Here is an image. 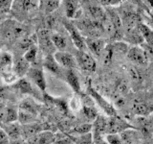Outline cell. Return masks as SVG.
Instances as JSON below:
<instances>
[{
  "label": "cell",
  "instance_id": "6da1fadb",
  "mask_svg": "<svg viewBox=\"0 0 153 144\" xmlns=\"http://www.w3.org/2000/svg\"><path fill=\"white\" fill-rule=\"evenodd\" d=\"M129 129H136L135 127L128 123L126 120L121 118L118 115L115 116H108L107 117V124H106V132L105 134H121L126 130Z\"/></svg>",
  "mask_w": 153,
  "mask_h": 144
},
{
  "label": "cell",
  "instance_id": "7a4b0ae2",
  "mask_svg": "<svg viewBox=\"0 0 153 144\" xmlns=\"http://www.w3.org/2000/svg\"><path fill=\"white\" fill-rule=\"evenodd\" d=\"M87 90H88V95L92 97L94 102L96 104H98V106L102 108V110L108 116H115V115H117L116 109H115L114 106L112 104H110L107 100H105L97 90L92 88V86L89 85Z\"/></svg>",
  "mask_w": 153,
  "mask_h": 144
},
{
  "label": "cell",
  "instance_id": "3957f363",
  "mask_svg": "<svg viewBox=\"0 0 153 144\" xmlns=\"http://www.w3.org/2000/svg\"><path fill=\"white\" fill-rule=\"evenodd\" d=\"M74 57L76 59V64L82 70L87 72H93L96 70V62L94 58L86 51L76 50Z\"/></svg>",
  "mask_w": 153,
  "mask_h": 144
},
{
  "label": "cell",
  "instance_id": "277c9868",
  "mask_svg": "<svg viewBox=\"0 0 153 144\" xmlns=\"http://www.w3.org/2000/svg\"><path fill=\"white\" fill-rule=\"evenodd\" d=\"M55 60L64 70H69V69H75L78 64H76V59L73 54H71L69 52L66 51H56L54 54Z\"/></svg>",
  "mask_w": 153,
  "mask_h": 144
},
{
  "label": "cell",
  "instance_id": "5b68a950",
  "mask_svg": "<svg viewBox=\"0 0 153 144\" xmlns=\"http://www.w3.org/2000/svg\"><path fill=\"white\" fill-rule=\"evenodd\" d=\"M126 55L129 61L132 62L133 64L140 65V66L146 65L148 60H149L146 52L143 50L142 47H139V46H133L131 48H129Z\"/></svg>",
  "mask_w": 153,
  "mask_h": 144
},
{
  "label": "cell",
  "instance_id": "8992f818",
  "mask_svg": "<svg viewBox=\"0 0 153 144\" xmlns=\"http://www.w3.org/2000/svg\"><path fill=\"white\" fill-rule=\"evenodd\" d=\"M37 40L40 48L47 53V55H53L55 52V46L51 40V34L46 29H41L37 32Z\"/></svg>",
  "mask_w": 153,
  "mask_h": 144
},
{
  "label": "cell",
  "instance_id": "52a82bcc",
  "mask_svg": "<svg viewBox=\"0 0 153 144\" xmlns=\"http://www.w3.org/2000/svg\"><path fill=\"white\" fill-rule=\"evenodd\" d=\"M26 75L28 76V78L30 79L32 83L35 84L40 90L42 91L45 90L46 81H45L44 73H43V70L41 68H38V67H30Z\"/></svg>",
  "mask_w": 153,
  "mask_h": 144
},
{
  "label": "cell",
  "instance_id": "ba28073f",
  "mask_svg": "<svg viewBox=\"0 0 153 144\" xmlns=\"http://www.w3.org/2000/svg\"><path fill=\"white\" fill-rule=\"evenodd\" d=\"M64 26L66 28L67 32L69 33V35L71 36L72 40H73L75 46L76 47V49L80 50V51H85L87 48H86V44H85V38H82V36L80 35V33L78 31L73 24L72 23H64Z\"/></svg>",
  "mask_w": 153,
  "mask_h": 144
},
{
  "label": "cell",
  "instance_id": "9c48e42d",
  "mask_svg": "<svg viewBox=\"0 0 153 144\" xmlns=\"http://www.w3.org/2000/svg\"><path fill=\"white\" fill-rule=\"evenodd\" d=\"M43 131H46V124L33 122L26 125H21V137L29 139Z\"/></svg>",
  "mask_w": 153,
  "mask_h": 144
},
{
  "label": "cell",
  "instance_id": "30bf717a",
  "mask_svg": "<svg viewBox=\"0 0 153 144\" xmlns=\"http://www.w3.org/2000/svg\"><path fill=\"white\" fill-rule=\"evenodd\" d=\"M56 134L52 131H43L27 139L26 144H54Z\"/></svg>",
  "mask_w": 153,
  "mask_h": 144
},
{
  "label": "cell",
  "instance_id": "8fae6325",
  "mask_svg": "<svg viewBox=\"0 0 153 144\" xmlns=\"http://www.w3.org/2000/svg\"><path fill=\"white\" fill-rule=\"evenodd\" d=\"M86 48L91 51V53L96 56H102L105 48V41L99 38H85Z\"/></svg>",
  "mask_w": 153,
  "mask_h": 144
},
{
  "label": "cell",
  "instance_id": "7c38bea8",
  "mask_svg": "<svg viewBox=\"0 0 153 144\" xmlns=\"http://www.w3.org/2000/svg\"><path fill=\"white\" fill-rule=\"evenodd\" d=\"M43 66L54 75L59 76L60 78H64L65 70L57 64L53 55H47L45 57L44 62H43Z\"/></svg>",
  "mask_w": 153,
  "mask_h": 144
},
{
  "label": "cell",
  "instance_id": "4fadbf2b",
  "mask_svg": "<svg viewBox=\"0 0 153 144\" xmlns=\"http://www.w3.org/2000/svg\"><path fill=\"white\" fill-rule=\"evenodd\" d=\"M1 129L6 133L10 141L16 140L21 137V125L16 122L12 123H2Z\"/></svg>",
  "mask_w": 153,
  "mask_h": 144
},
{
  "label": "cell",
  "instance_id": "5bb4252c",
  "mask_svg": "<svg viewBox=\"0 0 153 144\" xmlns=\"http://www.w3.org/2000/svg\"><path fill=\"white\" fill-rule=\"evenodd\" d=\"M131 110L139 116L147 117L153 113V105L146 102H135L131 106Z\"/></svg>",
  "mask_w": 153,
  "mask_h": 144
},
{
  "label": "cell",
  "instance_id": "9a60e30c",
  "mask_svg": "<svg viewBox=\"0 0 153 144\" xmlns=\"http://www.w3.org/2000/svg\"><path fill=\"white\" fill-rule=\"evenodd\" d=\"M40 0H16L14 6L19 11H24L26 13L35 12L39 7Z\"/></svg>",
  "mask_w": 153,
  "mask_h": 144
},
{
  "label": "cell",
  "instance_id": "2e32d148",
  "mask_svg": "<svg viewBox=\"0 0 153 144\" xmlns=\"http://www.w3.org/2000/svg\"><path fill=\"white\" fill-rule=\"evenodd\" d=\"M64 79L65 81L68 83V85L71 86V88L73 89L76 93L81 94V90H80V82L78 75L76 74V72L74 69H69V70H65V74H64Z\"/></svg>",
  "mask_w": 153,
  "mask_h": 144
},
{
  "label": "cell",
  "instance_id": "e0dca14e",
  "mask_svg": "<svg viewBox=\"0 0 153 144\" xmlns=\"http://www.w3.org/2000/svg\"><path fill=\"white\" fill-rule=\"evenodd\" d=\"M106 124H107V117L103 115L99 114L92 123V134H97V136H105L106 132Z\"/></svg>",
  "mask_w": 153,
  "mask_h": 144
},
{
  "label": "cell",
  "instance_id": "ac0fdd59",
  "mask_svg": "<svg viewBox=\"0 0 153 144\" xmlns=\"http://www.w3.org/2000/svg\"><path fill=\"white\" fill-rule=\"evenodd\" d=\"M29 68H30V64L22 57L14 62L13 66V71L14 75H16L17 77H22L27 74Z\"/></svg>",
  "mask_w": 153,
  "mask_h": 144
},
{
  "label": "cell",
  "instance_id": "d6986e66",
  "mask_svg": "<svg viewBox=\"0 0 153 144\" xmlns=\"http://www.w3.org/2000/svg\"><path fill=\"white\" fill-rule=\"evenodd\" d=\"M19 110H25V112H31L35 115H37L38 113V105L35 102V100L32 98H26L24 99L22 102L19 104Z\"/></svg>",
  "mask_w": 153,
  "mask_h": 144
},
{
  "label": "cell",
  "instance_id": "ffe728a7",
  "mask_svg": "<svg viewBox=\"0 0 153 144\" xmlns=\"http://www.w3.org/2000/svg\"><path fill=\"white\" fill-rule=\"evenodd\" d=\"M65 13L69 18H76L79 16V6L76 0H66L65 2Z\"/></svg>",
  "mask_w": 153,
  "mask_h": 144
},
{
  "label": "cell",
  "instance_id": "44dd1931",
  "mask_svg": "<svg viewBox=\"0 0 153 144\" xmlns=\"http://www.w3.org/2000/svg\"><path fill=\"white\" fill-rule=\"evenodd\" d=\"M137 28L140 31L141 35L145 40L146 43H149L153 41V30L147 25V24H145L143 22H139Z\"/></svg>",
  "mask_w": 153,
  "mask_h": 144
},
{
  "label": "cell",
  "instance_id": "7402d4cb",
  "mask_svg": "<svg viewBox=\"0 0 153 144\" xmlns=\"http://www.w3.org/2000/svg\"><path fill=\"white\" fill-rule=\"evenodd\" d=\"M17 121H18V123L20 124V125H26V124L36 122V115L18 109Z\"/></svg>",
  "mask_w": 153,
  "mask_h": 144
},
{
  "label": "cell",
  "instance_id": "603a6c76",
  "mask_svg": "<svg viewBox=\"0 0 153 144\" xmlns=\"http://www.w3.org/2000/svg\"><path fill=\"white\" fill-rule=\"evenodd\" d=\"M91 131H92V124L82 123V124L76 125L74 128H72L70 130V132L68 133V134H70V136H73L74 134V136H80V134L91 133Z\"/></svg>",
  "mask_w": 153,
  "mask_h": 144
},
{
  "label": "cell",
  "instance_id": "cb8c5ba5",
  "mask_svg": "<svg viewBox=\"0 0 153 144\" xmlns=\"http://www.w3.org/2000/svg\"><path fill=\"white\" fill-rule=\"evenodd\" d=\"M51 40L55 48L59 49V51H64L65 48L67 47V40L62 35H60V34L57 33L51 34Z\"/></svg>",
  "mask_w": 153,
  "mask_h": 144
},
{
  "label": "cell",
  "instance_id": "d4e9b609",
  "mask_svg": "<svg viewBox=\"0 0 153 144\" xmlns=\"http://www.w3.org/2000/svg\"><path fill=\"white\" fill-rule=\"evenodd\" d=\"M126 37H127L128 41L133 43V44H142V43L145 42L137 26L133 29H130V30H127Z\"/></svg>",
  "mask_w": 153,
  "mask_h": 144
},
{
  "label": "cell",
  "instance_id": "484cf974",
  "mask_svg": "<svg viewBox=\"0 0 153 144\" xmlns=\"http://www.w3.org/2000/svg\"><path fill=\"white\" fill-rule=\"evenodd\" d=\"M13 88H16L20 93L31 94L33 93V88L31 83L26 79H20L13 85Z\"/></svg>",
  "mask_w": 153,
  "mask_h": 144
},
{
  "label": "cell",
  "instance_id": "4316f807",
  "mask_svg": "<svg viewBox=\"0 0 153 144\" xmlns=\"http://www.w3.org/2000/svg\"><path fill=\"white\" fill-rule=\"evenodd\" d=\"M54 144H75L74 136L65 133H59L56 134V139Z\"/></svg>",
  "mask_w": 153,
  "mask_h": 144
},
{
  "label": "cell",
  "instance_id": "83f0119b",
  "mask_svg": "<svg viewBox=\"0 0 153 144\" xmlns=\"http://www.w3.org/2000/svg\"><path fill=\"white\" fill-rule=\"evenodd\" d=\"M75 144H93L92 133L80 134L78 136H74Z\"/></svg>",
  "mask_w": 153,
  "mask_h": 144
},
{
  "label": "cell",
  "instance_id": "f1b7e54d",
  "mask_svg": "<svg viewBox=\"0 0 153 144\" xmlns=\"http://www.w3.org/2000/svg\"><path fill=\"white\" fill-rule=\"evenodd\" d=\"M36 56H37V47L33 45L24 53L23 58L29 62V64H32V62H33L36 60Z\"/></svg>",
  "mask_w": 153,
  "mask_h": 144
},
{
  "label": "cell",
  "instance_id": "f546056e",
  "mask_svg": "<svg viewBox=\"0 0 153 144\" xmlns=\"http://www.w3.org/2000/svg\"><path fill=\"white\" fill-rule=\"evenodd\" d=\"M128 89H129L128 84L126 83V81L121 80L120 82H118L117 86H116V90H115L114 94L124 96V95H126L128 92Z\"/></svg>",
  "mask_w": 153,
  "mask_h": 144
},
{
  "label": "cell",
  "instance_id": "4dcf8cb0",
  "mask_svg": "<svg viewBox=\"0 0 153 144\" xmlns=\"http://www.w3.org/2000/svg\"><path fill=\"white\" fill-rule=\"evenodd\" d=\"M128 71H129V74H130V77L134 82H136V83H141V82L143 81V74L141 73V71L139 70L137 67L130 66Z\"/></svg>",
  "mask_w": 153,
  "mask_h": 144
},
{
  "label": "cell",
  "instance_id": "1f68e13d",
  "mask_svg": "<svg viewBox=\"0 0 153 144\" xmlns=\"http://www.w3.org/2000/svg\"><path fill=\"white\" fill-rule=\"evenodd\" d=\"M105 141L108 144H123L122 137L120 134H105Z\"/></svg>",
  "mask_w": 153,
  "mask_h": 144
},
{
  "label": "cell",
  "instance_id": "d6a6232c",
  "mask_svg": "<svg viewBox=\"0 0 153 144\" xmlns=\"http://www.w3.org/2000/svg\"><path fill=\"white\" fill-rule=\"evenodd\" d=\"M13 4V0H0V14H4L10 11Z\"/></svg>",
  "mask_w": 153,
  "mask_h": 144
},
{
  "label": "cell",
  "instance_id": "836d02e7",
  "mask_svg": "<svg viewBox=\"0 0 153 144\" xmlns=\"http://www.w3.org/2000/svg\"><path fill=\"white\" fill-rule=\"evenodd\" d=\"M59 5V0H46V11L48 13H52L57 8Z\"/></svg>",
  "mask_w": 153,
  "mask_h": 144
},
{
  "label": "cell",
  "instance_id": "e575fe53",
  "mask_svg": "<svg viewBox=\"0 0 153 144\" xmlns=\"http://www.w3.org/2000/svg\"><path fill=\"white\" fill-rule=\"evenodd\" d=\"M0 144H10V139L2 129H0Z\"/></svg>",
  "mask_w": 153,
  "mask_h": 144
},
{
  "label": "cell",
  "instance_id": "d590c367",
  "mask_svg": "<svg viewBox=\"0 0 153 144\" xmlns=\"http://www.w3.org/2000/svg\"><path fill=\"white\" fill-rule=\"evenodd\" d=\"M93 136V143L95 144H108L105 139L103 138V136H97V134H92Z\"/></svg>",
  "mask_w": 153,
  "mask_h": 144
},
{
  "label": "cell",
  "instance_id": "8d00e7d4",
  "mask_svg": "<svg viewBox=\"0 0 153 144\" xmlns=\"http://www.w3.org/2000/svg\"><path fill=\"white\" fill-rule=\"evenodd\" d=\"M148 26L153 30V11L149 13V18H148Z\"/></svg>",
  "mask_w": 153,
  "mask_h": 144
},
{
  "label": "cell",
  "instance_id": "74e56055",
  "mask_svg": "<svg viewBox=\"0 0 153 144\" xmlns=\"http://www.w3.org/2000/svg\"><path fill=\"white\" fill-rule=\"evenodd\" d=\"M142 1H143V3L146 4L148 7L153 8V0H142Z\"/></svg>",
  "mask_w": 153,
  "mask_h": 144
},
{
  "label": "cell",
  "instance_id": "f35d334b",
  "mask_svg": "<svg viewBox=\"0 0 153 144\" xmlns=\"http://www.w3.org/2000/svg\"><path fill=\"white\" fill-rule=\"evenodd\" d=\"M2 45H3V44H2V42H1V40H0V48L2 47Z\"/></svg>",
  "mask_w": 153,
  "mask_h": 144
}]
</instances>
